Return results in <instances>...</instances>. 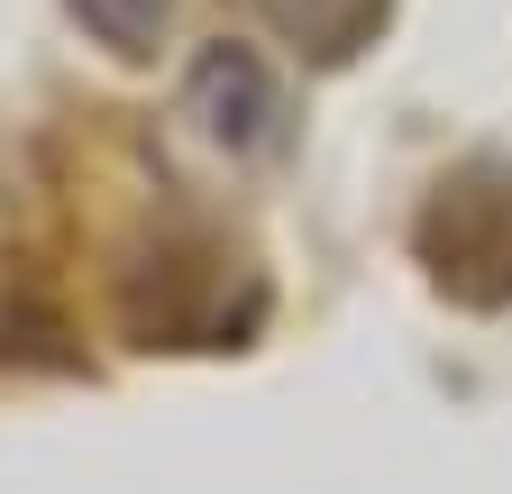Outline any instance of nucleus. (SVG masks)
Instances as JSON below:
<instances>
[{
  "label": "nucleus",
  "mask_w": 512,
  "mask_h": 494,
  "mask_svg": "<svg viewBox=\"0 0 512 494\" xmlns=\"http://www.w3.org/2000/svg\"><path fill=\"white\" fill-rule=\"evenodd\" d=\"M110 312H119V339L147 348V357H238L266 330L275 284L220 229H156L119 266Z\"/></svg>",
  "instance_id": "obj_1"
},
{
  "label": "nucleus",
  "mask_w": 512,
  "mask_h": 494,
  "mask_svg": "<svg viewBox=\"0 0 512 494\" xmlns=\"http://www.w3.org/2000/svg\"><path fill=\"white\" fill-rule=\"evenodd\" d=\"M412 266L458 312H512V156L448 165L412 211Z\"/></svg>",
  "instance_id": "obj_2"
},
{
  "label": "nucleus",
  "mask_w": 512,
  "mask_h": 494,
  "mask_svg": "<svg viewBox=\"0 0 512 494\" xmlns=\"http://www.w3.org/2000/svg\"><path fill=\"white\" fill-rule=\"evenodd\" d=\"M183 110L202 119V138H220L229 156H247V147H266V129L284 119V92H275V74H266V55L256 46H202L192 55V74H183Z\"/></svg>",
  "instance_id": "obj_3"
},
{
  "label": "nucleus",
  "mask_w": 512,
  "mask_h": 494,
  "mask_svg": "<svg viewBox=\"0 0 512 494\" xmlns=\"http://www.w3.org/2000/svg\"><path fill=\"white\" fill-rule=\"evenodd\" d=\"M266 10V28L302 55V65H357V55L384 37V19H394V0H256Z\"/></svg>",
  "instance_id": "obj_4"
},
{
  "label": "nucleus",
  "mask_w": 512,
  "mask_h": 494,
  "mask_svg": "<svg viewBox=\"0 0 512 494\" xmlns=\"http://www.w3.org/2000/svg\"><path fill=\"white\" fill-rule=\"evenodd\" d=\"M74 10V28L92 46H110L119 65H138V55H156V37L174 28V0H64Z\"/></svg>",
  "instance_id": "obj_5"
}]
</instances>
